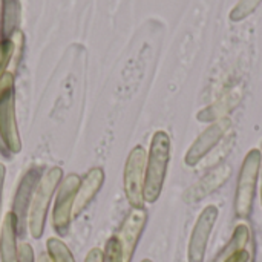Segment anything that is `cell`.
I'll list each match as a JSON object with an SVG mask.
<instances>
[{"label": "cell", "mask_w": 262, "mask_h": 262, "mask_svg": "<svg viewBox=\"0 0 262 262\" xmlns=\"http://www.w3.org/2000/svg\"><path fill=\"white\" fill-rule=\"evenodd\" d=\"M46 250L52 262H75L69 247L58 238H49L46 241Z\"/></svg>", "instance_id": "obj_16"}, {"label": "cell", "mask_w": 262, "mask_h": 262, "mask_svg": "<svg viewBox=\"0 0 262 262\" xmlns=\"http://www.w3.org/2000/svg\"><path fill=\"white\" fill-rule=\"evenodd\" d=\"M5 177H6V167L0 163V212H2V195H3V184H5ZM2 224V221H0Z\"/></svg>", "instance_id": "obj_23"}, {"label": "cell", "mask_w": 262, "mask_h": 262, "mask_svg": "<svg viewBox=\"0 0 262 262\" xmlns=\"http://www.w3.org/2000/svg\"><path fill=\"white\" fill-rule=\"evenodd\" d=\"M20 20V3L18 0H2V34L11 37L17 31Z\"/></svg>", "instance_id": "obj_15"}, {"label": "cell", "mask_w": 262, "mask_h": 262, "mask_svg": "<svg viewBox=\"0 0 262 262\" xmlns=\"http://www.w3.org/2000/svg\"><path fill=\"white\" fill-rule=\"evenodd\" d=\"M261 155H262V152H261ZM261 195H262V192H261ZM261 198H262V196H261Z\"/></svg>", "instance_id": "obj_27"}, {"label": "cell", "mask_w": 262, "mask_h": 262, "mask_svg": "<svg viewBox=\"0 0 262 262\" xmlns=\"http://www.w3.org/2000/svg\"><path fill=\"white\" fill-rule=\"evenodd\" d=\"M262 0H239V3L232 9L230 12V18L233 21H239L243 18H246L247 15H250L261 3Z\"/></svg>", "instance_id": "obj_17"}, {"label": "cell", "mask_w": 262, "mask_h": 262, "mask_svg": "<svg viewBox=\"0 0 262 262\" xmlns=\"http://www.w3.org/2000/svg\"><path fill=\"white\" fill-rule=\"evenodd\" d=\"M0 40H2V0H0Z\"/></svg>", "instance_id": "obj_25"}, {"label": "cell", "mask_w": 262, "mask_h": 262, "mask_svg": "<svg viewBox=\"0 0 262 262\" xmlns=\"http://www.w3.org/2000/svg\"><path fill=\"white\" fill-rule=\"evenodd\" d=\"M230 177H232V167L229 164L224 163V164L216 166L203 180H200L192 189L187 190L186 200L190 203H198V201L204 200L206 196H209L210 193L218 190L226 181H229Z\"/></svg>", "instance_id": "obj_12"}, {"label": "cell", "mask_w": 262, "mask_h": 262, "mask_svg": "<svg viewBox=\"0 0 262 262\" xmlns=\"http://www.w3.org/2000/svg\"><path fill=\"white\" fill-rule=\"evenodd\" d=\"M141 262H152V261H150V259H143Z\"/></svg>", "instance_id": "obj_26"}, {"label": "cell", "mask_w": 262, "mask_h": 262, "mask_svg": "<svg viewBox=\"0 0 262 262\" xmlns=\"http://www.w3.org/2000/svg\"><path fill=\"white\" fill-rule=\"evenodd\" d=\"M170 137L166 130H157L152 135L150 147L146 160V173H144V189L143 198L144 203L154 204L158 201L163 186L167 175V167L170 161Z\"/></svg>", "instance_id": "obj_1"}, {"label": "cell", "mask_w": 262, "mask_h": 262, "mask_svg": "<svg viewBox=\"0 0 262 262\" xmlns=\"http://www.w3.org/2000/svg\"><path fill=\"white\" fill-rule=\"evenodd\" d=\"M18 262H35L34 250H32L31 244L21 243L18 246Z\"/></svg>", "instance_id": "obj_20"}, {"label": "cell", "mask_w": 262, "mask_h": 262, "mask_svg": "<svg viewBox=\"0 0 262 262\" xmlns=\"http://www.w3.org/2000/svg\"><path fill=\"white\" fill-rule=\"evenodd\" d=\"M250 247H252V246L249 244L244 250L236 252L235 255H232L226 262H247L252 256H253V249H250Z\"/></svg>", "instance_id": "obj_21"}, {"label": "cell", "mask_w": 262, "mask_h": 262, "mask_svg": "<svg viewBox=\"0 0 262 262\" xmlns=\"http://www.w3.org/2000/svg\"><path fill=\"white\" fill-rule=\"evenodd\" d=\"M103 262H121V252L115 236L109 238L104 250H103Z\"/></svg>", "instance_id": "obj_18"}, {"label": "cell", "mask_w": 262, "mask_h": 262, "mask_svg": "<svg viewBox=\"0 0 262 262\" xmlns=\"http://www.w3.org/2000/svg\"><path fill=\"white\" fill-rule=\"evenodd\" d=\"M80 184V177L77 173H69L57 187L55 203L52 209V227L54 230L64 236L72 223V207L75 201V193Z\"/></svg>", "instance_id": "obj_6"}, {"label": "cell", "mask_w": 262, "mask_h": 262, "mask_svg": "<svg viewBox=\"0 0 262 262\" xmlns=\"http://www.w3.org/2000/svg\"><path fill=\"white\" fill-rule=\"evenodd\" d=\"M41 173L38 167H32L29 169L23 178L18 183L14 201H12V213L17 220V230H18V236L25 233V223L28 220V210H29V204L32 200V193L35 190V186L40 180Z\"/></svg>", "instance_id": "obj_10"}, {"label": "cell", "mask_w": 262, "mask_h": 262, "mask_svg": "<svg viewBox=\"0 0 262 262\" xmlns=\"http://www.w3.org/2000/svg\"><path fill=\"white\" fill-rule=\"evenodd\" d=\"M37 262H52V261H51V258L48 256V253H41V255L38 256Z\"/></svg>", "instance_id": "obj_24"}, {"label": "cell", "mask_w": 262, "mask_h": 262, "mask_svg": "<svg viewBox=\"0 0 262 262\" xmlns=\"http://www.w3.org/2000/svg\"><path fill=\"white\" fill-rule=\"evenodd\" d=\"M147 223V212L144 207L132 209L124 218L121 227L114 235L121 252V262H132L138 241Z\"/></svg>", "instance_id": "obj_7"}, {"label": "cell", "mask_w": 262, "mask_h": 262, "mask_svg": "<svg viewBox=\"0 0 262 262\" xmlns=\"http://www.w3.org/2000/svg\"><path fill=\"white\" fill-rule=\"evenodd\" d=\"M0 143L9 155L21 150V140L15 117L14 75L5 72L0 78Z\"/></svg>", "instance_id": "obj_3"}, {"label": "cell", "mask_w": 262, "mask_h": 262, "mask_svg": "<svg viewBox=\"0 0 262 262\" xmlns=\"http://www.w3.org/2000/svg\"><path fill=\"white\" fill-rule=\"evenodd\" d=\"M61 180H63V170L60 167H51L40 177L35 186L28 210V220H26L29 235L34 239H40L43 236L49 204Z\"/></svg>", "instance_id": "obj_2"}, {"label": "cell", "mask_w": 262, "mask_h": 262, "mask_svg": "<svg viewBox=\"0 0 262 262\" xmlns=\"http://www.w3.org/2000/svg\"><path fill=\"white\" fill-rule=\"evenodd\" d=\"M262 164L261 150L252 149L241 166V172L238 177L236 195H235V212L238 218H247L253 209L255 190L259 177V169Z\"/></svg>", "instance_id": "obj_4"}, {"label": "cell", "mask_w": 262, "mask_h": 262, "mask_svg": "<svg viewBox=\"0 0 262 262\" xmlns=\"http://www.w3.org/2000/svg\"><path fill=\"white\" fill-rule=\"evenodd\" d=\"M103 183H104V170L101 167H92L83 177V180H80V184L75 193L74 207H72V220L80 216L89 207L95 195L100 192Z\"/></svg>", "instance_id": "obj_11"}, {"label": "cell", "mask_w": 262, "mask_h": 262, "mask_svg": "<svg viewBox=\"0 0 262 262\" xmlns=\"http://www.w3.org/2000/svg\"><path fill=\"white\" fill-rule=\"evenodd\" d=\"M17 238V220L12 212H8L0 224V262H18Z\"/></svg>", "instance_id": "obj_13"}, {"label": "cell", "mask_w": 262, "mask_h": 262, "mask_svg": "<svg viewBox=\"0 0 262 262\" xmlns=\"http://www.w3.org/2000/svg\"><path fill=\"white\" fill-rule=\"evenodd\" d=\"M146 160L147 152L143 146H135L124 164L123 172V186L127 203L132 209L144 207L143 189H144V173H146Z\"/></svg>", "instance_id": "obj_5"}, {"label": "cell", "mask_w": 262, "mask_h": 262, "mask_svg": "<svg viewBox=\"0 0 262 262\" xmlns=\"http://www.w3.org/2000/svg\"><path fill=\"white\" fill-rule=\"evenodd\" d=\"M250 244V230L246 224H239L236 226L229 244L226 246V249L218 255V258L213 262H226L232 255H235L239 250H244L247 246Z\"/></svg>", "instance_id": "obj_14"}, {"label": "cell", "mask_w": 262, "mask_h": 262, "mask_svg": "<svg viewBox=\"0 0 262 262\" xmlns=\"http://www.w3.org/2000/svg\"><path fill=\"white\" fill-rule=\"evenodd\" d=\"M84 262H103V250H100V249L89 250Z\"/></svg>", "instance_id": "obj_22"}, {"label": "cell", "mask_w": 262, "mask_h": 262, "mask_svg": "<svg viewBox=\"0 0 262 262\" xmlns=\"http://www.w3.org/2000/svg\"><path fill=\"white\" fill-rule=\"evenodd\" d=\"M11 54H12V43H11V40L0 41V78L5 75V72H8Z\"/></svg>", "instance_id": "obj_19"}, {"label": "cell", "mask_w": 262, "mask_h": 262, "mask_svg": "<svg viewBox=\"0 0 262 262\" xmlns=\"http://www.w3.org/2000/svg\"><path fill=\"white\" fill-rule=\"evenodd\" d=\"M229 129H230L229 118H221V120L215 121L213 124H210L189 147V150L186 152V157H184V163L189 167L196 166L201 160H204V157H207L210 154V150L215 146L220 144V141L226 137Z\"/></svg>", "instance_id": "obj_9"}, {"label": "cell", "mask_w": 262, "mask_h": 262, "mask_svg": "<svg viewBox=\"0 0 262 262\" xmlns=\"http://www.w3.org/2000/svg\"><path fill=\"white\" fill-rule=\"evenodd\" d=\"M220 210L216 206H207L198 216L187 247V261L189 262H204L207 246L213 227L216 224Z\"/></svg>", "instance_id": "obj_8"}]
</instances>
